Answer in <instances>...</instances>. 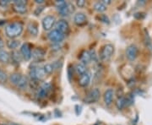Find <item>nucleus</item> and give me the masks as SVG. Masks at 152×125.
Here are the masks:
<instances>
[{
  "instance_id": "f257e3e1",
  "label": "nucleus",
  "mask_w": 152,
  "mask_h": 125,
  "mask_svg": "<svg viewBox=\"0 0 152 125\" xmlns=\"http://www.w3.org/2000/svg\"><path fill=\"white\" fill-rule=\"evenodd\" d=\"M24 26L21 22H13L6 26L5 33L8 37L15 39L21 35Z\"/></svg>"
},
{
  "instance_id": "f03ea898",
  "label": "nucleus",
  "mask_w": 152,
  "mask_h": 125,
  "mask_svg": "<svg viewBox=\"0 0 152 125\" xmlns=\"http://www.w3.org/2000/svg\"><path fill=\"white\" fill-rule=\"evenodd\" d=\"M10 80L11 84H13L18 89L24 90L28 86V80L26 77L20 74H18V73L12 74L10 76Z\"/></svg>"
},
{
  "instance_id": "7ed1b4c3",
  "label": "nucleus",
  "mask_w": 152,
  "mask_h": 125,
  "mask_svg": "<svg viewBox=\"0 0 152 125\" xmlns=\"http://www.w3.org/2000/svg\"><path fill=\"white\" fill-rule=\"evenodd\" d=\"M114 53V48L112 44H106L104 45L103 47L101 49V52H100V58L102 61L106 62V61H108L112 56L113 54Z\"/></svg>"
},
{
  "instance_id": "20e7f679",
  "label": "nucleus",
  "mask_w": 152,
  "mask_h": 125,
  "mask_svg": "<svg viewBox=\"0 0 152 125\" xmlns=\"http://www.w3.org/2000/svg\"><path fill=\"white\" fill-rule=\"evenodd\" d=\"M29 75L31 77V79L35 80V81H40L43 79L46 74L43 70V68L42 67H32L30 72H29Z\"/></svg>"
},
{
  "instance_id": "39448f33",
  "label": "nucleus",
  "mask_w": 152,
  "mask_h": 125,
  "mask_svg": "<svg viewBox=\"0 0 152 125\" xmlns=\"http://www.w3.org/2000/svg\"><path fill=\"white\" fill-rule=\"evenodd\" d=\"M48 37L50 40V42H52L53 43H60L64 41L65 37V34L58 31L57 29H53L49 31Z\"/></svg>"
},
{
  "instance_id": "423d86ee",
  "label": "nucleus",
  "mask_w": 152,
  "mask_h": 125,
  "mask_svg": "<svg viewBox=\"0 0 152 125\" xmlns=\"http://www.w3.org/2000/svg\"><path fill=\"white\" fill-rule=\"evenodd\" d=\"M101 96V91L97 88L92 89L91 91H90L88 94L86 96V97L84 99L85 102L88 104H91L96 102Z\"/></svg>"
},
{
  "instance_id": "0eeeda50",
  "label": "nucleus",
  "mask_w": 152,
  "mask_h": 125,
  "mask_svg": "<svg viewBox=\"0 0 152 125\" xmlns=\"http://www.w3.org/2000/svg\"><path fill=\"white\" fill-rule=\"evenodd\" d=\"M55 6L58 11V13L62 16H67L69 15V13H70L69 6V4L65 1H64V0L56 1Z\"/></svg>"
},
{
  "instance_id": "6e6552de",
  "label": "nucleus",
  "mask_w": 152,
  "mask_h": 125,
  "mask_svg": "<svg viewBox=\"0 0 152 125\" xmlns=\"http://www.w3.org/2000/svg\"><path fill=\"white\" fill-rule=\"evenodd\" d=\"M56 24V19L53 15H47L42 20V26L45 31H51Z\"/></svg>"
},
{
  "instance_id": "1a4fd4ad",
  "label": "nucleus",
  "mask_w": 152,
  "mask_h": 125,
  "mask_svg": "<svg viewBox=\"0 0 152 125\" xmlns=\"http://www.w3.org/2000/svg\"><path fill=\"white\" fill-rule=\"evenodd\" d=\"M138 48L135 45H130L126 49V57L129 61H134L138 56Z\"/></svg>"
},
{
  "instance_id": "9d476101",
  "label": "nucleus",
  "mask_w": 152,
  "mask_h": 125,
  "mask_svg": "<svg viewBox=\"0 0 152 125\" xmlns=\"http://www.w3.org/2000/svg\"><path fill=\"white\" fill-rule=\"evenodd\" d=\"M20 54L25 60H30L31 58V48L28 43L22 44L20 47Z\"/></svg>"
},
{
  "instance_id": "9b49d317",
  "label": "nucleus",
  "mask_w": 152,
  "mask_h": 125,
  "mask_svg": "<svg viewBox=\"0 0 152 125\" xmlns=\"http://www.w3.org/2000/svg\"><path fill=\"white\" fill-rule=\"evenodd\" d=\"M52 88V86L50 83H44L43 85H42L41 87L38 89V92L37 96L38 97L42 99V98H45L48 95L49 91Z\"/></svg>"
},
{
  "instance_id": "f8f14e48",
  "label": "nucleus",
  "mask_w": 152,
  "mask_h": 125,
  "mask_svg": "<svg viewBox=\"0 0 152 125\" xmlns=\"http://www.w3.org/2000/svg\"><path fill=\"white\" fill-rule=\"evenodd\" d=\"M91 79V74L90 72H86L81 76H80L79 79V85L81 87H86L89 86Z\"/></svg>"
},
{
  "instance_id": "ddd939ff",
  "label": "nucleus",
  "mask_w": 152,
  "mask_h": 125,
  "mask_svg": "<svg viewBox=\"0 0 152 125\" xmlns=\"http://www.w3.org/2000/svg\"><path fill=\"white\" fill-rule=\"evenodd\" d=\"M55 26H56V29L58 31H59L62 33L65 34V33L68 32V31L69 30V23L64 20H60L56 22L55 24Z\"/></svg>"
},
{
  "instance_id": "4468645a",
  "label": "nucleus",
  "mask_w": 152,
  "mask_h": 125,
  "mask_svg": "<svg viewBox=\"0 0 152 125\" xmlns=\"http://www.w3.org/2000/svg\"><path fill=\"white\" fill-rule=\"evenodd\" d=\"M46 55V52L44 51L43 49L42 48H35L33 49L32 52H31V58L35 61H41L44 58Z\"/></svg>"
},
{
  "instance_id": "2eb2a0df",
  "label": "nucleus",
  "mask_w": 152,
  "mask_h": 125,
  "mask_svg": "<svg viewBox=\"0 0 152 125\" xmlns=\"http://www.w3.org/2000/svg\"><path fill=\"white\" fill-rule=\"evenodd\" d=\"M86 15L84 13H77L74 16V22L78 26H81L83 25H85L86 23Z\"/></svg>"
},
{
  "instance_id": "dca6fc26",
  "label": "nucleus",
  "mask_w": 152,
  "mask_h": 125,
  "mask_svg": "<svg viewBox=\"0 0 152 125\" xmlns=\"http://www.w3.org/2000/svg\"><path fill=\"white\" fill-rule=\"evenodd\" d=\"M114 96V91L113 89H108L107 90L105 93H104L103 99H104V102L107 106H109L111 105L112 102H113V100Z\"/></svg>"
},
{
  "instance_id": "f3484780",
  "label": "nucleus",
  "mask_w": 152,
  "mask_h": 125,
  "mask_svg": "<svg viewBox=\"0 0 152 125\" xmlns=\"http://www.w3.org/2000/svg\"><path fill=\"white\" fill-rule=\"evenodd\" d=\"M80 60L81 61V64L86 65V64H89L91 61V53L89 51H86V50H84L82 52L80 57H79Z\"/></svg>"
},
{
  "instance_id": "a211bd4d",
  "label": "nucleus",
  "mask_w": 152,
  "mask_h": 125,
  "mask_svg": "<svg viewBox=\"0 0 152 125\" xmlns=\"http://www.w3.org/2000/svg\"><path fill=\"white\" fill-rule=\"evenodd\" d=\"M10 54L4 50H0V63L2 64H9L10 62Z\"/></svg>"
},
{
  "instance_id": "6ab92c4d",
  "label": "nucleus",
  "mask_w": 152,
  "mask_h": 125,
  "mask_svg": "<svg viewBox=\"0 0 152 125\" xmlns=\"http://www.w3.org/2000/svg\"><path fill=\"white\" fill-rule=\"evenodd\" d=\"M27 30L31 36L36 37V36L38 34L37 26L35 23H33V22H31V23H29V24H28Z\"/></svg>"
},
{
  "instance_id": "aec40b11",
  "label": "nucleus",
  "mask_w": 152,
  "mask_h": 125,
  "mask_svg": "<svg viewBox=\"0 0 152 125\" xmlns=\"http://www.w3.org/2000/svg\"><path fill=\"white\" fill-rule=\"evenodd\" d=\"M75 69L76 73H77L80 76H81L82 75H84L86 72H87L86 66L85 65V64H81V63L77 64L75 65Z\"/></svg>"
},
{
  "instance_id": "412c9836",
  "label": "nucleus",
  "mask_w": 152,
  "mask_h": 125,
  "mask_svg": "<svg viewBox=\"0 0 152 125\" xmlns=\"http://www.w3.org/2000/svg\"><path fill=\"white\" fill-rule=\"evenodd\" d=\"M20 41L15 40V39H11V40H10V41H8V42H7V47H8L10 49H11V50H15V49H16L17 48H19V47H20Z\"/></svg>"
},
{
  "instance_id": "4be33fe9",
  "label": "nucleus",
  "mask_w": 152,
  "mask_h": 125,
  "mask_svg": "<svg viewBox=\"0 0 152 125\" xmlns=\"http://www.w3.org/2000/svg\"><path fill=\"white\" fill-rule=\"evenodd\" d=\"M10 58L11 59L13 60V62H15V63L20 64L21 62L22 56L20 53H19L18 51H13L10 55Z\"/></svg>"
},
{
  "instance_id": "5701e85b",
  "label": "nucleus",
  "mask_w": 152,
  "mask_h": 125,
  "mask_svg": "<svg viewBox=\"0 0 152 125\" xmlns=\"http://www.w3.org/2000/svg\"><path fill=\"white\" fill-rule=\"evenodd\" d=\"M93 8H94V10L98 12V13H102L104 11L107 10V6L103 4L102 2H96L94 6H93Z\"/></svg>"
},
{
  "instance_id": "b1692460",
  "label": "nucleus",
  "mask_w": 152,
  "mask_h": 125,
  "mask_svg": "<svg viewBox=\"0 0 152 125\" xmlns=\"http://www.w3.org/2000/svg\"><path fill=\"white\" fill-rule=\"evenodd\" d=\"M14 10L18 14H26L27 11V8L26 5H20V4H14Z\"/></svg>"
},
{
  "instance_id": "393cba45",
  "label": "nucleus",
  "mask_w": 152,
  "mask_h": 125,
  "mask_svg": "<svg viewBox=\"0 0 152 125\" xmlns=\"http://www.w3.org/2000/svg\"><path fill=\"white\" fill-rule=\"evenodd\" d=\"M42 68H43V70L45 72V74H48V75L52 74L54 71V68H53V64H47Z\"/></svg>"
},
{
  "instance_id": "a878e982",
  "label": "nucleus",
  "mask_w": 152,
  "mask_h": 125,
  "mask_svg": "<svg viewBox=\"0 0 152 125\" xmlns=\"http://www.w3.org/2000/svg\"><path fill=\"white\" fill-rule=\"evenodd\" d=\"M116 106H117V107L119 109V110H122V109L124 108L125 106H126L124 97H123V96H120V97H118V101H117V102H116Z\"/></svg>"
},
{
  "instance_id": "bb28decb",
  "label": "nucleus",
  "mask_w": 152,
  "mask_h": 125,
  "mask_svg": "<svg viewBox=\"0 0 152 125\" xmlns=\"http://www.w3.org/2000/svg\"><path fill=\"white\" fill-rule=\"evenodd\" d=\"M145 44H146L147 48H149L150 49H152V42H151V39L150 37V36H149V33L146 30H145Z\"/></svg>"
},
{
  "instance_id": "cd10ccee",
  "label": "nucleus",
  "mask_w": 152,
  "mask_h": 125,
  "mask_svg": "<svg viewBox=\"0 0 152 125\" xmlns=\"http://www.w3.org/2000/svg\"><path fill=\"white\" fill-rule=\"evenodd\" d=\"M125 100V103L126 105L129 106V105H132L134 103V96H133V94H129L126 97H124Z\"/></svg>"
},
{
  "instance_id": "c85d7f7f",
  "label": "nucleus",
  "mask_w": 152,
  "mask_h": 125,
  "mask_svg": "<svg viewBox=\"0 0 152 125\" xmlns=\"http://www.w3.org/2000/svg\"><path fill=\"white\" fill-rule=\"evenodd\" d=\"M7 80V75L4 70L0 69V83H4Z\"/></svg>"
},
{
  "instance_id": "c756f323",
  "label": "nucleus",
  "mask_w": 152,
  "mask_h": 125,
  "mask_svg": "<svg viewBox=\"0 0 152 125\" xmlns=\"http://www.w3.org/2000/svg\"><path fill=\"white\" fill-rule=\"evenodd\" d=\"M99 20L102 22H103L105 24H109L110 23V20L108 19V17L106 15H101L99 16Z\"/></svg>"
},
{
  "instance_id": "7c9ffc66",
  "label": "nucleus",
  "mask_w": 152,
  "mask_h": 125,
  "mask_svg": "<svg viewBox=\"0 0 152 125\" xmlns=\"http://www.w3.org/2000/svg\"><path fill=\"white\" fill-rule=\"evenodd\" d=\"M14 4H20V5H26L27 2L25 1V0H15Z\"/></svg>"
},
{
  "instance_id": "2f4dec72",
  "label": "nucleus",
  "mask_w": 152,
  "mask_h": 125,
  "mask_svg": "<svg viewBox=\"0 0 152 125\" xmlns=\"http://www.w3.org/2000/svg\"><path fill=\"white\" fill-rule=\"evenodd\" d=\"M44 10V7L43 6H38L37 8L36 9V10H35V15H40L41 13H42V11Z\"/></svg>"
},
{
  "instance_id": "473e14b6",
  "label": "nucleus",
  "mask_w": 152,
  "mask_h": 125,
  "mask_svg": "<svg viewBox=\"0 0 152 125\" xmlns=\"http://www.w3.org/2000/svg\"><path fill=\"white\" fill-rule=\"evenodd\" d=\"M76 4H77L78 7L82 8V7H84L85 4H86V1L85 0H78V1H76Z\"/></svg>"
},
{
  "instance_id": "72a5a7b5",
  "label": "nucleus",
  "mask_w": 152,
  "mask_h": 125,
  "mask_svg": "<svg viewBox=\"0 0 152 125\" xmlns=\"http://www.w3.org/2000/svg\"><path fill=\"white\" fill-rule=\"evenodd\" d=\"M10 3V1H9V0H1L0 1V5L6 6L8 5Z\"/></svg>"
},
{
  "instance_id": "f704fd0d",
  "label": "nucleus",
  "mask_w": 152,
  "mask_h": 125,
  "mask_svg": "<svg viewBox=\"0 0 152 125\" xmlns=\"http://www.w3.org/2000/svg\"><path fill=\"white\" fill-rule=\"evenodd\" d=\"M102 3L107 6V4H111V0H103V1H102Z\"/></svg>"
},
{
  "instance_id": "c9c22d12",
  "label": "nucleus",
  "mask_w": 152,
  "mask_h": 125,
  "mask_svg": "<svg viewBox=\"0 0 152 125\" xmlns=\"http://www.w3.org/2000/svg\"><path fill=\"white\" fill-rule=\"evenodd\" d=\"M4 47V42L2 39L0 38V50H2V48Z\"/></svg>"
},
{
  "instance_id": "e433bc0d",
  "label": "nucleus",
  "mask_w": 152,
  "mask_h": 125,
  "mask_svg": "<svg viewBox=\"0 0 152 125\" xmlns=\"http://www.w3.org/2000/svg\"><path fill=\"white\" fill-rule=\"evenodd\" d=\"M35 2H36L37 4H43L44 3L43 0H36Z\"/></svg>"
},
{
  "instance_id": "4c0bfd02",
  "label": "nucleus",
  "mask_w": 152,
  "mask_h": 125,
  "mask_svg": "<svg viewBox=\"0 0 152 125\" xmlns=\"http://www.w3.org/2000/svg\"><path fill=\"white\" fill-rule=\"evenodd\" d=\"M145 4V1H144V0H143L142 2H140V1H139V2H138V4H140V5Z\"/></svg>"
},
{
  "instance_id": "58836bf2",
  "label": "nucleus",
  "mask_w": 152,
  "mask_h": 125,
  "mask_svg": "<svg viewBox=\"0 0 152 125\" xmlns=\"http://www.w3.org/2000/svg\"><path fill=\"white\" fill-rule=\"evenodd\" d=\"M0 125H17L16 124H14V123H10V124H2Z\"/></svg>"
}]
</instances>
